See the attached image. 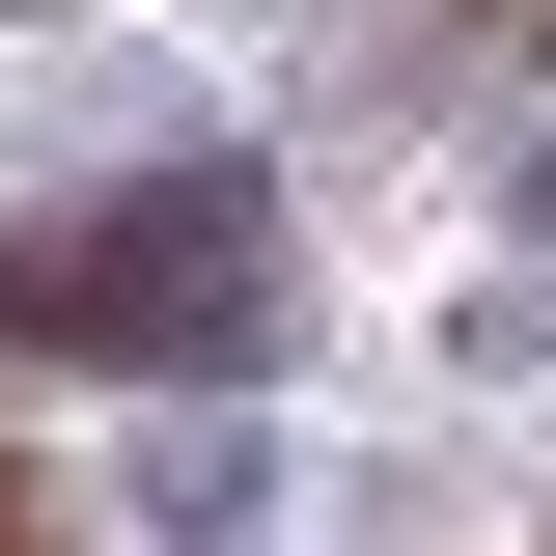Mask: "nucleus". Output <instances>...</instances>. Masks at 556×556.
<instances>
[{
    "label": "nucleus",
    "instance_id": "obj_1",
    "mask_svg": "<svg viewBox=\"0 0 556 556\" xmlns=\"http://www.w3.org/2000/svg\"><path fill=\"white\" fill-rule=\"evenodd\" d=\"M0 334L56 362V390H223V362H278V167H112V195H56L28 251H0Z\"/></svg>",
    "mask_w": 556,
    "mask_h": 556
},
{
    "label": "nucleus",
    "instance_id": "obj_2",
    "mask_svg": "<svg viewBox=\"0 0 556 556\" xmlns=\"http://www.w3.org/2000/svg\"><path fill=\"white\" fill-rule=\"evenodd\" d=\"M278 529V417H139L112 445V556H251Z\"/></svg>",
    "mask_w": 556,
    "mask_h": 556
},
{
    "label": "nucleus",
    "instance_id": "obj_3",
    "mask_svg": "<svg viewBox=\"0 0 556 556\" xmlns=\"http://www.w3.org/2000/svg\"><path fill=\"white\" fill-rule=\"evenodd\" d=\"M390 28H556V0H390Z\"/></svg>",
    "mask_w": 556,
    "mask_h": 556
},
{
    "label": "nucleus",
    "instance_id": "obj_4",
    "mask_svg": "<svg viewBox=\"0 0 556 556\" xmlns=\"http://www.w3.org/2000/svg\"><path fill=\"white\" fill-rule=\"evenodd\" d=\"M0 251H28V223H0Z\"/></svg>",
    "mask_w": 556,
    "mask_h": 556
}]
</instances>
